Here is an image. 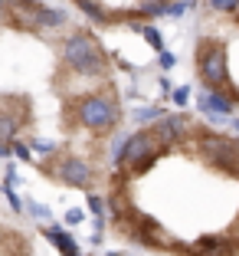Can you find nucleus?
Here are the masks:
<instances>
[{
	"label": "nucleus",
	"mask_w": 239,
	"mask_h": 256,
	"mask_svg": "<svg viewBox=\"0 0 239 256\" xmlns=\"http://www.w3.org/2000/svg\"><path fill=\"white\" fill-rule=\"evenodd\" d=\"M52 174L69 188H92V164L82 158H62L59 164H52Z\"/></svg>",
	"instance_id": "0eeeda50"
},
{
	"label": "nucleus",
	"mask_w": 239,
	"mask_h": 256,
	"mask_svg": "<svg viewBox=\"0 0 239 256\" xmlns=\"http://www.w3.org/2000/svg\"><path fill=\"white\" fill-rule=\"evenodd\" d=\"M82 217H85V214L79 210V207H72V210L66 214V224H69V226H75V224H82Z\"/></svg>",
	"instance_id": "aec40b11"
},
{
	"label": "nucleus",
	"mask_w": 239,
	"mask_h": 256,
	"mask_svg": "<svg viewBox=\"0 0 239 256\" xmlns=\"http://www.w3.org/2000/svg\"><path fill=\"white\" fill-rule=\"evenodd\" d=\"M164 4H174V0H164Z\"/></svg>",
	"instance_id": "b1692460"
},
{
	"label": "nucleus",
	"mask_w": 239,
	"mask_h": 256,
	"mask_svg": "<svg viewBox=\"0 0 239 256\" xmlns=\"http://www.w3.org/2000/svg\"><path fill=\"white\" fill-rule=\"evenodd\" d=\"M13 151L20 158H30V144H23V142H13Z\"/></svg>",
	"instance_id": "412c9836"
},
{
	"label": "nucleus",
	"mask_w": 239,
	"mask_h": 256,
	"mask_svg": "<svg viewBox=\"0 0 239 256\" xmlns=\"http://www.w3.org/2000/svg\"><path fill=\"white\" fill-rule=\"evenodd\" d=\"M197 76L207 82V89H223L226 60H223V50L217 43H200V50H197Z\"/></svg>",
	"instance_id": "20e7f679"
},
{
	"label": "nucleus",
	"mask_w": 239,
	"mask_h": 256,
	"mask_svg": "<svg viewBox=\"0 0 239 256\" xmlns=\"http://www.w3.org/2000/svg\"><path fill=\"white\" fill-rule=\"evenodd\" d=\"M89 210L95 214V217H102V214H105V200L98 194H89Z\"/></svg>",
	"instance_id": "f3484780"
},
{
	"label": "nucleus",
	"mask_w": 239,
	"mask_h": 256,
	"mask_svg": "<svg viewBox=\"0 0 239 256\" xmlns=\"http://www.w3.org/2000/svg\"><path fill=\"white\" fill-rule=\"evenodd\" d=\"M0 4H3V0H0ZM0 10H3V7H0Z\"/></svg>",
	"instance_id": "393cba45"
},
{
	"label": "nucleus",
	"mask_w": 239,
	"mask_h": 256,
	"mask_svg": "<svg viewBox=\"0 0 239 256\" xmlns=\"http://www.w3.org/2000/svg\"><path fill=\"white\" fill-rule=\"evenodd\" d=\"M23 210H30L36 220H49V217H52L49 207H43V204H33V200H30V204H23Z\"/></svg>",
	"instance_id": "dca6fc26"
},
{
	"label": "nucleus",
	"mask_w": 239,
	"mask_h": 256,
	"mask_svg": "<svg viewBox=\"0 0 239 256\" xmlns=\"http://www.w3.org/2000/svg\"><path fill=\"white\" fill-rule=\"evenodd\" d=\"M20 128H23V115L20 112H0V144L13 142Z\"/></svg>",
	"instance_id": "1a4fd4ad"
},
{
	"label": "nucleus",
	"mask_w": 239,
	"mask_h": 256,
	"mask_svg": "<svg viewBox=\"0 0 239 256\" xmlns=\"http://www.w3.org/2000/svg\"><path fill=\"white\" fill-rule=\"evenodd\" d=\"M138 33L144 36V43H148L151 50H157V53H164V36L157 33V26H151V23H144V26H138Z\"/></svg>",
	"instance_id": "f8f14e48"
},
{
	"label": "nucleus",
	"mask_w": 239,
	"mask_h": 256,
	"mask_svg": "<svg viewBox=\"0 0 239 256\" xmlns=\"http://www.w3.org/2000/svg\"><path fill=\"white\" fill-rule=\"evenodd\" d=\"M125 144H128V135H115V138H112V144H108V154H112V161H115V164H121Z\"/></svg>",
	"instance_id": "4468645a"
},
{
	"label": "nucleus",
	"mask_w": 239,
	"mask_h": 256,
	"mask_svg": "<svg viewBox=\"0 0 239 256\" xmlns=\"http://www.w3.org/2000/svg\"><path fill=\"white\" fill-rule=\"evenodd\" d=\"M75 4H79V10H82L85 16H92V20H95V23H112V20H115L112 14H105V10L98 7L95 0H75Z\"/></svg>",
	"instance_id": "9b49d317"
},
{
	"label": "nucleus",
	"mask_w": 239,
	"mask_h": 256,
	"mask_svg": "<svg viewBox=\"0 0 239 256\" xmlns=\"http://www.w3.org/2000/svg\"><path fill=\"white\" fill-rule=\"evenodd\" d=\"M174 62H177V60H174V53H161V69H171Z\"/></svg>",
	"instance_id": "4be33fe9"
},
{
	"label": "nucleus",
	"mask_w": 239,
	"mask_h": 256,
	"mask_svg": "<svg viewBox=\"0 0 239 256\" xmlns=\"http://www.w3.org/2000/svg\"><path fill=\"white\" fill-rule=\"evenodd\" d=\"M135 122H138V125H154V122H161V108H154V106L138 108V112H135Z\"/></svg>",
	"instance_id": "ddd939ff"
},
{
	"label": "nucleus",
	"mask_w": 239,
	"mask_h": 256,
	"mask_svg": "<svg viewBox=\"0 0 239 256\" xmlns=\"http://www.w3.org/2000/svg\"><path fill=\"white\" fill-rule=\"evenodd\" d=\"M62 60L79 76H102L105 72V53L89 33H72V36H66V43H62Z\"/></svg>",
	"instance_id": "f257e3e1"
},
{
	"label": "nucleus",
	"mask_w": 239,
	"mask_h": 256,
	"mask_svg": "<svg viewBox=\"0 0 239 256\" xmlns=\"http://www.w3.org/2000/svg\"><path fill=\"white\" fill-rule=\"evenodd\" d=\"M46 236H49V240L56 243V250H59L62 256H79V250H75L72 236H69V234H62L59 226H46Z\"/></svg>",
	"instance_id": "9d476101"
},
{
	"label": "nucleus",
	"mask_w": 239,
	"mask_h": 256,
	"mask_svg": "<svg viewBox=\"0 0 239 256\" xmlns=\"http://www.w3.org/2000/svg\"><path fill=\"white\" fill-rule=\"evenodd\" d=\"M33 151H39V154H52V151H56V144H52V142H43V138H36V142H33Z\"/></svg>",
	"instance_id": "a211bd4d"
},
{
	"label": "nucleus",
	"mask_w": 239,
	"mask_h": 256,
	"mask_svg": "<svg viewBox=\"0 0 239 256\" xmlns=\"http://www.w3.org/2000/svg\"><path fill=\"white\" fill-rule=\"evenodd\" d=\"M236 250H239L236 240H226V236H203V240L194 246V253L197 256H230V253H236Z\"/></svg>",
	"instance_id": "6e6552de"
},
{
	"label": "nucleus",
	"mask_w": 239,
	"mask_h": 256,
	"mask_svg": "<svg viewBox=\"0 0 239 256\" xmlns=\"http://www.w3.org/2000/svg\"><path fill=\"white\" fill-rule=\"evenodd\" d=\"M217 14H239V0H210Z\"/></svg>",
	"instance_id": "2eb2a0df"
},
{
	"label": "nucleus",
	"mask_w": 239,
	"mask_h": 256,
	"mask_svg": "<svg viewBox=\"0 0 239 256\" xmlns=\"http://www.w3.org/2000/svg\"><path fill=\"white\" fill-rule=\"evenodd\" d=\"M75 118H79L82 128H89V132H112V128L118 125L121 112H118V102H115L112 96L95 92V96H85L82 102L75 106Z\"/></svg>",
	"instance_id": "7ed1b4c3"
},
{
	"label": "nucleus",
	"mask_w": 239,
	"mask_h": 256,
	"mask_svg": "<svg viewBox=\"0 0 239 256\" xmlns=\"http://www.w3.org/2000/svg\"><path fill=\"white\" fill-rule=\"evenodd\" d=\"M187 98H190V86H180V89H174V102H177V106H187Z\"/></svg>",
	"instance_id": "6ab92c4d"
},
{
	"label": "nucleus",
	"mask_w": 239,
	"mask_h": 256,
	"mask_svg": "<svg viewBox=\"0 0 239 256\" xmlns=\"http://www.w3.org/2000/svg\"><path fill=\"white\" fill-rule=\"evenodd\" d=\"M197 108H200L210 122H220V125L233 118V98L226 96L223 89H203L200 96H197Z\"/></svg>",
	"instance_id": "423d86ee"
},
{
	"label": "nucleus",
	"mask_w": 239,
	"mask_h": 256,
	"mask_svg": "<svg viewBox=\"0 0 239 256\" xmlns=\"http://www.w3.org/2000/svg\"><path fill=\"white\" fill-rule=\"evenodd\" d=\"M230 122H233V128H236V132H239V115H233Z\"/></svg>",
	"instance_id": "5701e85b"
},
{
	"label": "nucleus",
	"mask_w": 239,
	"mask_h": 256,
	"mask_svg": "<svg viewBox=\"0 0 239 256\" xmlns=\"http://www.w3.org/2000/svg\"><path fill=\"white\" fill-rule=\"evenodd\" d=\"M194 128L197 125L184 112H174V115H167V118L154 122V128H151V132L157 135L161 148H171V144H180V142H187V138H194Z\"/></svg>",
	"instance_id": "39448f33"
},
{
	"label": "nucleus",
	"mask_w": 239,
	"mask_h": 256,
	"mask_svg": "<svg viewBox=\"0 0 239 256\" xmlns=\"http://www.w3.org/2000/svg\"><path fill=\"white\" fill-rule=\"evenodd\" d=\"M3 4H10V26L16 30H52L66 23V10L43 7L36 0H3Z\"/></svg>",
	"instance_id": "f03ea898"
}]
</instances>
